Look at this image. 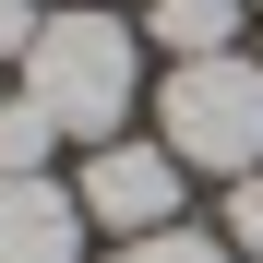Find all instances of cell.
<instances>
[{
  "instance_id": "obj_2",
  "label": "cell",
  "mask_w": 263,
  "mask_h": 263,
  "mask_svg": "<svg viewBox=\"0 0 263 263\" xmlns=\"http://www.w3.org/2000/svg\"><path fill=\"white\" fill-rule=\"evenodd\" d=\"M156 144L203 167V180H251L263 167V72L239 48H215V60H167L156 84Z\"/></svg>"
},
{
  "instance_id": "obj_5",
  "label": "cell",
  "mask_w": 263,
  "mask_h": 263,
  "mask_svg": "<svg viewBox=\"0 0 263 263\" xmlns=\"http://www.w3.org/2000/svg\"><path fill=\"white\" fill-rule=\"evenodd\" d=\"M239 24H251V0H144V36L167 60H215V48H239Z\"/></svg>"
},
{
  "instance_id": "obj_4",
  "label": "cell",
  "mask_w": 263,
  "mask_h": 263,
  "mask_svg": "<svg viewBox=\"0 0 263 263\" xmlns=\"http://www.w3.org/2000/svg\"><path fill=\"white\" fill-rule=\"evenodd\" d=\"M0 263H84V203L36 167V180H0Z\"/></svg>"
},
{
  "instance_id": "obj_9",
  "label": "cell",
  "mask_w": 263,
  "mask_h": 263,
  "mask_svg": "<svg viewBox=\"0 0 263 263\" xmlns=\"http://www.w3.org/2000/svg\"><path fill=\"white\" fill-rule=\"evenodd\" d=\"M0 72H12V48H0ZM0 96H12V84H0Z\"/></svg>"
},
{
  "instance_id": "obj_7",
  "label": "cell",
  "mask_w": 263,
  "mask_h": 263,
  "mask_svg": "<svg viewBox=\"0 0 263 263\" xmlns=\"http://www.w3.org/2000/svg\"><path fill=\"white\" fill-rule=\"evenodd\" d=\"M120 263H239L215 228H144V239H120Z\"/></svg>"
},
{
  "instance_id": "obj_11",
  "label": "cell",
  "mask_w": 263,
  "mask_h": 263,
  "mask_svg": "<svg viewBox=\"0 0 263 263\" xmlns=\"http://www.w3.org/2000/svg\"><path fill=\"white\" fill-rule=\"evenodd\" d=\"M251 12H263V0H251Z\"/></svg>"
},
{
  "instance_id": "obj_6",
  "label": "cell",
  "mask_w": 263,
  "mask_h": 263,
  "mask_svg": "<svg viewBox=\"0 0 263 263\" xmlns=\"http://www.w3.org/2000/svg\"><path fill=\"white\" fill-rule=\"evenodd\" d=\"M48 156H60V120L36 96H0V180H36Z\"/></svg>"
},
{
  "instance_id": "obj_10",
  "label": "cell",
  "mask_w": 263,
  "mask_h": 263,
  "mask_svg": "<svg viewBox=\"0 0 263 263\" xmlns=\"http://www.w3.org/2000/svg\"><path fill=\"white\" fill-rule=\"evenodd\" d=\"M0 12H36V0H0Z\"/></svg>"
},
{
  "instance_id": "obj_3",
  "label": "cell",
  "mask_w": 263,
  "mask_h": 263,
  "mask_svg": "<svg viewBox=\"0 0 263 263\" xmlns=\"http://www.w3.org/2000/svg\"><path fill=\"white\" fill-rule=\"evenodd\" d=\"M180 180L192 167L167 156V144H96L84 156V180H72V203H84V228H120V239H144V228H180Z\"/></svg>"
},
{
  "instance_id": "obj_8",
  "label": "cell",
  "mask_w": 263,
  "mask_h": 263,
  "mask_svg": "<svg viewBox=\"0 0 263 263\" xmlns=\"http://www.w3.org/2000/svg\"><path fill=\"white\" fill-rule=\"evenodd\" d=\"M228 251L263 263V167H251V180H228Z\"/></svg>"
},
{
  "instance_id": "obj_1",
  "label": "cell",
  "mask_w": 263,
  "mask_h": 263,
  "mask_svg": "<svg viewBox=\"0 0 263 263\" xmlns=\"http://www.w3.org/2000/svg\"><path fill=\"white\" fill-rule=\"evenodd\" d=\"M12 96H36L72 144H120L132 96H144V36L120 12H36L24 60H12Z\"/></svg>"
}]
</instances>
